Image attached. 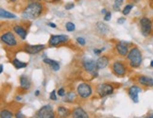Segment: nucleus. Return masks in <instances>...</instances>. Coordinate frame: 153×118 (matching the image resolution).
I'll use <instances>...</instances> for the list:
<instances>
[{"label":"nucleus","instance_id":"obj_25","mask_svg":"<svg viewBox=\"0 0 153 118\" xmlns=\"http://www.w3.org/2000/svg\"><path fill=\"white\" fill-rule=\"evenodd\" d=\"M74 98H75L74 93H68V94H66L65 100H64V101H66V102H72Z\"/></svg>","mask_w":153,"mask_h":118},{"label":"nucleus","instance_id":"obj_47","mask_svg":"<svg viewBox=\"0 0 153 118\" xmlns=\"http://www.w3.org/2000/svg\"><path fill=\"white\" fill-rule=\"evenodd\" d=\"M149 117H150V118H153V114H151V115H150Z\"/></svg>","mask_w":153,"mask_h":118},{"label":"nucleus","instance_id":"obj_26","mask_svg":"<svg viewBox=\"0 0 153 118\" xmlns=\"http://www.w3.org/2000/svg\"><path fill=\"white\" fill-rule=\"evenodd\" d=\"M132 8H133V5H127L126 7L124 8V10H123V14L128 15L129 13H131V10Z\"/></svg>","mask_w":153,"mask_h":118},{"label":"nucleus","instance_id":"obj_45","mask_svg":"<svg viewBox=\"0 0 153 118\" xmlns=\"http://www.w3.org/2000/svg\"><path fill=\"white\" fill-rule=\"evenodd\" d=\"M150 65H151V67H153V61H151V64H150Z\"/></svg>","mask_w":153,"mask_h":118},{"label":"nucleus","instance_id":"obj_11","mask_svg":"<svg viewBox=\"0 0 153 118\" xmlns=\"http://www.w3.org/2000/svg\"><path fill=\"white\" fill-rule=\"evenodd\" d=\"M45 45H26L25 46V51L28 54H37V53L41 52L42 50H44Z\"/></svg>","mask_w":153,"mask_h":118},{"label":"nucleus","instance_id":"obj_33","mask_svg":"<svg viewBox=\"0 0 153 118\" xmlns=\"http://www.w3.org/2000/svg\"><path fill=\"white\" fill-rule=\"evenodd\" d=\"M120 4H118V3H116V2H114V10H119V9H120Z\"/></svg>","mask_w":153,"mask_h":118},{"label":"nucleus","instance_id":"obj_46","mask_svg":"<svg viewBox=\"0 0 153 118\" xmlns=\"http://www.w3.org/2000/svg\"><path fill=\"white\" fill-rule=\"evenodd\" d=\"M10 1H11V2H15V1H16V0H10Z\"/></svg>","mask_w":153,"mask_h":118},{"label":"nucleus","instance_id":"obj_27","mask_svg":"<svg viewBox=\"0 0 153 118\" xmlns=\"http://www.w3.org/2000/svg\"><path fill=\"white\" fill-rule=\"evenodd\" d=\"M65 27L67 29V31H73V30H75V25H74L73 23H71V22L66 23Z\"/></svg>","mask_w":153,"mask_h":118},{"label":"nucleus","instance_id":"obj_8","mask_svg":"<svg viewBox=\"0 0 153 118\" xmlns=\"http://www.w3.org/2000/svg\"><path fill=\"white\" fill-rule=\"evenodd\" d=\"M113 92H114V87L111 84L104 83V84L99 85L97 88V93L99 94V96H109V94H113Z\"/></svg>","mask_w":153,"mask_h":118},{"label":"nucleus","instance_id":"obj_3","mask_svg":"<svg viewBox=\"0 0 153 118\" xmlns=\"http://www.w3.org/2000/svg\"><path fill=\"white\" fill-rule=\"evenodd\" d=\"M140 26H141V32H142L143 36H145V37L149 36L152 31L151 20L146 18V17H143V18L140 20Z\"/></svg>","mask_w":153,"mask_h":118},{"label":"nucleus","instance_id":"obj_6","mask_svg":"<svg viewBox=\"0 0 153 118\" xmlns=\"http://www.w3.org/2000/svg\"><path fill=\"white\" fill-rule=\"evenodd\" d=\"M68 41V37L66 35H53L49 40V45L51 46H58L61 44L66 43Z\"/></svg>","mask_w":153,"mask_h":118},{"label":"nucleus","instance_id":"obj_7","mask_svg":"<svg viewBox=\"0 0 153 118\" xmlns=\"http://www.w3.org/2000/svg\"><path fill=\"white\" fill-rule=\"evenodd\" d=\"M1 41L6 44V45H8L10 46H13L17 44V41L14 37V35L13 34V32H6L4 33L2 36H1Z\"/></svg>","mask_w":153,"mask_h":118},{"label":"nucleus","instance_id":"obj_38","mask_svg":"<svg viewBox=\"0 0 153 118\" xmlns=\"http://www.w3.org/2000/svg\"><path fill=\"white\" fill-rule=\"evenodd\" d=\"M102 50L100 49V50H98V49H95V50H94V52H95L96 53V54H100V52H101Z\"/></svg>","mask_w":153,"mask_h":118},{"label":"nucleus","instance_id":"obj_15","mask_svg":"<svg viewBox=\"0 0 153 118\" xmlns=\"http://www.w3.org/2000/svg\"><path fill=\"white\" fill-rule=\"evenodd\" d=\"M116 50L119 53L121 56H126L128 53V44L125 42H120L118 45H116Z\"/></svg>","mask_w":153,"mask_h":118},{"label":"nucleus","instance_id":"obj_29","mask_svg":"<svg viewBox=\"0 0 153 118\" xmlns=\"http://www.w3.org/2000/svg\"><path fill=\"white\" fill-rule=\"evenodd\" d=\"M50 99H52V100H57V96H56V91L55 90H53L52 92H51V94H50Z\"/></svg>","mask_w":153,"mask_h":118},{"label":"nucleus","instance_id":"obj_24","mask_svg":"<svg viewBox=\"0 0 153 118\" xmlns=\"http://www.w3.org/2000/svg\"><path fill=\"white\" fill-rule=\"evenodd\" d=\"M1 118H11L13 117V114L10 113V111H7V110H4L1 111Z\"/></svg>","mask_w":153,"mask_h":118},{"label":"nucleus","instance_id":"obj_23","mask_svg":"<svg viewBox=\"0 0 153 118\" xmlns=\"http://www.w3.org/2000/svg\"><path fill=\"white\" fill-rule=\"evenodd\" d=\"M13 64L14 65V67L16 69H20V68H25L27 66V63L26 62H23L19 60H17V59H14L13 61Z\"/></svg>","mask_w":153,"mask_h":118},{"label":"nucleus","instance_id":"obj_9","mask_svg":"<svg viewBox=\"0 0 153 118\" xmlns=\"http://www.w3.org/2000/svg\"><path fill=\"white\" fill-rule=\"evenodd\" d=\"M83 66L87 72L92 73L94 75H97V71L98 70L97 66V62H94L93 60H87L83 62Z\"/></svg>","mask_w":153,"mask_h":118},{"label":"nucleus","instance_id":"obj_42","mask_svg":"<svg viewBox=\"0 0 153 118\" xmlns=\"http://www.w3.org/2000/svg\"><path fill=\"white\" fill-rule=\"evenodd\" d=\"M30 1H32V2H36V1H41V0H30Z\"/></svg>","mask_w":153,"mask_h":118},{"label":"nucleus","instance_id":"obj_22","mask_svg":"<svg viewBox=\"0 0 153 118\" xmlns=\"http://www.w3.org/2000/svg\"><path fill=\"white\" fill-rule=\"evenodd\" d=\"M58 114L61 117H67L70 114V111L65 107H59L58 108Z\"/></svg>","mask_w":153,"mask_h":118},{"label":"nucleus","instance_id":"obj_17","mask_svg":"<svg viewBox=\"0 0 153 118\" xmlns=\"http://www.w3.org/2000/svg\"><path fill=\"white\" fill-rule=\"evenodd\" d=\"M13 30H14V32H15L17 35H18V36H20L23 40H25V39H26L27 32V30H26V29H25L24 27H23L18 26V25H15V26L13 27Z\"/></svg>","mask_w":153,"mask_h":118},{"label":"nucleus","instance_id":"obj_35","mask_svg":"<svg viewBox=\"0 0 153 118\" xmlns=\"http://www.w3.org/2000/svg\"><path fill=\"white\" fill-rule=\"evenodd\" d=\"M16 117H21V118H24L25 117V115L23 114H21V113H18V114H16Z\"/></svg>","mask_w":153,"mask_h":118},{"label":"nucleus","instance_id":"obj_28","mask_svg":"<svg viewBox=\"0 0 153 118\" xmlns=\"http://www.w3.org/2000/svg\"><path fill=\"white\" fill-rule=\"evenodd\" d=\"M76 41H78V43H79L80 45H85V44H86L85 40H84L83 38H80V37H79L78 39H76Z\"/></svg>","mask_w":153,"mask_h":118},{"label":"nucleus","instance_id":"obj_30","mask_svg":"<svg viewBox=\"0 0 153 118\" xmlns=\"http://www.w3.org/2000/svg\"><path fill=\"white\" fill-rule=\"evenodd\" d=\"M65 10H71V9H73L74 8V4L73 3H67L66 5H65Z\"/></svg>","mask_w":153,"mask_h":118},{"label":"nucleus","instance_id":"obj_41","mask_svg":"<svg viewBox=\"0 0 153 118\" xmlns=\"http://www.w3.org/2000/svg\"><path fill=\"white\" fill-rule=\"evenodd\" d=\"M0 72H3V65H1V66H0Z\"/></svg>","mask_w":153,"mask_h":118},{"label":"nucleus","instance_id":"obj_19","mask_svg":"<svg viewBox=\"0 0 153 118\" xmlns=\"http://www.w3.org/2000/svg\"><path fill=\"white\" fill-rule=\"evenodd\" d=\"M73 117L74 118H88V114L81 108H76L73 111Z\"/></svg>","mask_w":153,"mask_h":118},{"label":"nucleus","instance_id":"obj_43","mask_svg":"<svg viewBox=\"0 0 153 118\" xmlns=\"http://www.w3.org/2000/svg\"><path fill=\"white\" fill-rule=\"evenodd\" d=\"M39 94H40V92L39 91H36V94H36V96H39Z\"/></svg>","mask_w":153,"mask_h":118},{"label":"nucleus","instance_id":"obj_12","mask_svg":"<svg viewBox=\"0 0 153 118\" xmlns=\"http://www.w3.org/2000/svg\"><path fill=\"white\" fill-rule=\"evenodd\" d=\"M142 91L140 89L139 87H137V86H132V87H131L128 89V96H131V98L132 99V101L134 102V103H138V101H139V98H138V94Z\"/></svg>","mask_w":153,"mask_h":118},{"label":"nucleus","instance_id":"obj_5","mask_svg":"<svg viewBox=\"0 0 153 118\" xmlns=\"http://www.w3.org/2000/svg\"><path fill=\"white\" fill-rule=\"evenodd\" d=\"M78 94L82 98H87L92 94V88L86 83H80L78 86Z\"/></svg>","mask_w":153,"mask_h":118},{"label":"nucleus","instance_id":"obj_34","mask_svg":"<svg viewBox=\"0 0 153 118\" xmlns=\"http://www.w3.org/2000/svg\"><path fill=\"white\" fill-rule=\"evenodd\" d=\"M126 21V18H123V17H121V18H119L118 20H117V23L118 24H123Z\"/></svg>","mask_w":153,"mask_h":118},{"label":"nucleus","instance_id":"obj_16","mask_svg":"<svg viewBox=\"0 0 153 118\" xmlns=\"http://www.w3.org/2000/svg\"><path fill=\"white\" fill-rule=\"evenodd\" d=\"M20 84H21V88L24 90H28V89H30V87H31L30 79L26 76H22L20 78Z\"/></svg>","mask_w":153,"mask_h":118},{"label":"nucleus","instance_id":"obj_10","mask_svg":"<svg viewBox=\"0 0 153 118\" xmlns=\"http://www.w3.org/2000/svg\"><path fill=\"white\" fill-rule=\"evenodd\" d=\"M113 71H114V73L118 76H122L126 74V68L124 66V64L119 62H116L113 64Z\"/></svg>","mask_w":153,"mask_h":118},{"label":"nucleus","instance_id":"obj_31","mask_svg":"<svg viewBox=\"0 0 153 118\" xmlns=\"http://www.w3.org/2000/svg\"><path fill=\"white\" fill-rule=\"evenodd\" d=\"M111 14L110 11H108V13L105 14L104 20H105V21H109V20H111Z\"/></svg>","mask_w":153,"mask_h":118},{"label":"nucleus","instance_id":"obj_40","mask_svg":"<svg viewBox=\"0 0 153 118\" xmlns=\"http://www.w3.org/2000/svg\"><path fill=\"white\" fill-rule=\"evenodd\" d=\"M131 1H132L133 3H138V2L140 1V0H131Z\"/></svg>","mask_w":153,"mask_h":118},{"label":"nucleus","instance_id":"obj_39","mask_svg":"<svg viewBox=\"0 0 153 118\" xmlns=\"http://www.w3.org/2000/svg\"><path fill=\"white\" fill-rule=\"evenodd\" d=\"M101 13H102V14H106V13H108V11H107V10H106V9H103V10H101Z\"/></svg>","mask_w":153,"mask_h":118},{"label":"nucleus","instance_id":"obj_32","mask_svg":"<svg viewBox=\"0 0 153 118\" xmlns=\"http://www.w3.org/2000/svg\"><path fill=\"white\" fill-rule=\"evenodd\" d=\"M64 94H65V92H64V89H63V88H61V89L58 91V94H59L60 96H64Z\"/></svg>","mask_w":153,"mask_h":118},{"label":"nucleus","instance_id":"obj_13","mask_svg":"<svg viewBox=\"0 0 153 118\" xmlns=\"http://www.w3.org/2000/svg\"><path fill=\"white\" fill-rule=\"evenodd\" d=\"M138 82L143 86L146 87H153V79L150 76H141L138 79Z\"/></svg>","mask_w":153,"mask_h":118},{"label":"nucleus","instance_id":"obj_36","mask_svg":"<svg viewBox=\"0 0 153 118\" xmlns=\"http://www.w3.org/2000/svg\"><path fill=\"white\" fill-rule=\"evenodd\" d=\"M48 26L51 27H53V28L56 27V25H55V24H53V23H48Z\"/></svg>","mask_w":153,"mask_h":118},{"label":"nucleus","instance_id":"obj_2","mask_svg":"<svg viewBox=\"0 0 153 118\" xmlns=\"http://www.w3.org/2000/svg\"><path fill=\"white\" fill-rule=\"evenodd\" d=\"M128 59L131 62V66L133 68H137L142 63V53L137 47H133L128 53Z\"/></svg>","mask_w":153,"mask_h":118},{"label":"nucleus","instance_id":"obj_14","mask_svg":"<svg viewBox=\"0 0 153 118\" xmlns=\"http://www.w3.org/2000/svg\"><path fill=\"white\" fill-rule=\"evenodd\" d=\"M96 28L99 34H102V35H106L108 34L110 31V27H108V25L102 23V22H97L96 24Z\"/></svg>","mask_w":153,"mask_h":118},{"label":"nucleus","instance_id":"obj_20","mask_svg":"<svg viewBox=\"0 0 153 118\" xmlns=\"http://www.w3.org/2000/svg\"><path fill=\"white\" fill-rule=\"evenodd\" d=\"M44 62L46 63V64H48V65H50L54 71H58L59 69H60V64H59V62H56V61L50 60V59H45Z\"/></svg>","mask_w":153,"mask_h":118},{"label":"nucleus","instance_id":"obj_37","mask_svg":"<svg viewBox=\"0 0 153 118\" xmlns=\"http://www.w3.org/2000/svg\"><path fill=\"white\" fill-rule=\"evenodd\" d=\"M115 2H116V3H118V4H120V5H122L123 2H124V0H115Z\"/></svg>","mask_w":153,"mask_h":118},{"label":"nucleus","instance_id":"obj_18","mask_svg":"<svg viewBox=\"0 0 153 118\" xmlns=\"http://www.w3.org/2000/svg\"><path fill=\"white\" fill-rule=\"evenodd\" d=\"M109 64V58L106 56H102L97 61V66L98 69H103Z\"/></svg>","mask_w":153,"mask_h":118},{"label":"nucleus","instance_id":"obj_4","mask_svg":"<svg viewBox=\"0 0 153 118\" xmlns=\"http://www.w3.org/2000/svg\"><path fill=\"white\" fill-rule=\"evenodd\" d=\"M36 117L39 118H54L55 114L53 113V109L50 105H45L41 108L36 114Z\"/></svg>","mask_w":153,"mask_h":118},{"label":"nucleus","instance_id":"obj_44","mask_svg":"<svg viewBox=\"0 0 153 118\" xmlns=\"http://www.w3.org/2000/svg\"><path fill=\"white\" fill-rule=\"evenodd\" d=\"M16 99H17V100H20V99H21V97H20V96H17V97H16Z\"/></svg>","mask_w":153,"mask_h":118},{"label":"nucleus","instance_id":"obj_21","mask_svg":"<svg viewBox=\"0 0 153 118\" xmlns=\"http://www.w3.org/2000/svg\"><path fill=\"white\" fill-rule=\"evenodd\" d=\"M0 16H1V18H5V19H14V18H16V15L9 13V11L5 10L4 9L0 10Z\"/></svg>","mask_w":153,"mask_h":118},{"label":"nucleus","instance_id":"obj_1","mask_svg":"<svg viewBox=\"0 0 153 118\" xmlns=\"http://www.w3.org/2000/svg\"><path fill=\"white\" fill-rule=\"evenodd\" d=\"M43 10L44 7L41 3L38 1L32 2L27 5V7L23 11V17L27 19H36L43 13Z\"/></svg>","mask_w":153,"mask_h":118}]
</instances>
